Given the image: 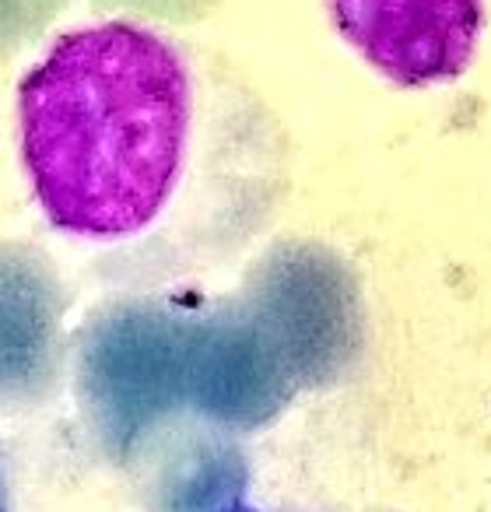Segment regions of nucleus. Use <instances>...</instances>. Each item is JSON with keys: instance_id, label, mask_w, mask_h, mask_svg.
<instances>
[{"instance_id": "1", "label": "nucleus", "mask_w": 491, "mask_h": 512, "mask_svg": "<svg viewBox=\"0 0 491 512\" xmlns=\"http://www.w3.org/2000/svg\"><path fill=\"white\" fill-rule=\"evenodd\" d=\"M193 88L183 57L134 22L74 29L18 88V137L53 228L120 242L162 218L183 179Z\"/></svg>"}, {"instance_id": "2", "label": "nucleus", "mask_w": 491, "mask_h": 512, "mask_svg": "<svg viewBox=\"0 0 491 512\" xmlns=\"http://www.w3.org/2000/svg\"><path fill=\"white\" fill-rule=\"evenodd\" d=\"M344 43L400 88L449 85L470 67L484 0H330Z\"/></svg>"}]
</instances>
